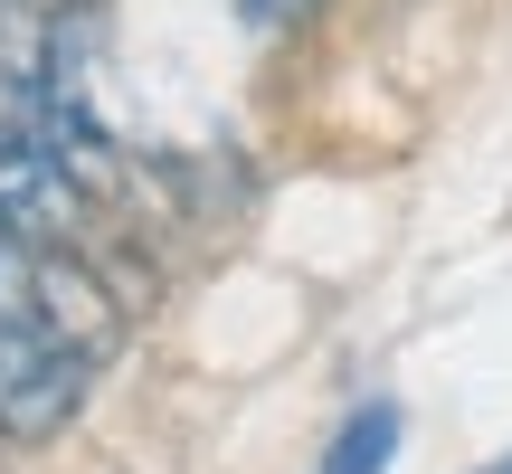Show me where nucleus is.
Wrapping results in <instances>:
<instances>
[{"label": "nucleus", "instance_id": "423d86ee", "mask_svg": "<svg viewBox=\"0 0 512 474\" xmlns=\"http://www.w3.org/2000/svg\"><path fill=\"white\" fill-rule=\"evenodd\" d=\"M484 474H512V456H503V465H484Z\"/></svg>", "mask_w": 512, "mask_h": 474}, {"label": "nucleus", "instance_id": "f257e3e1", "mask_svg": "<svg viewBox=\"0 0 512 474\" xmlns=\"http://www.w3.org/2000/svg\"><path fill=\"white\" fill-rule=\"evenodd\" d=\"M86 380H95L86 351H67L57 332L0 313V437H10V446L57 437V427L86 408Z\"/></svg>", "mask_w": 512, "mask_h": 474}, {"label": "nucleus", "instance_id": "7ed1b4c3", "mask_svg": "<svg viewBox=\"0 0 512 474\" xmlns=\"http://www.w3.org/2000/svg\"><path fill=\"white\" fill-rule=\"evenodd\" d=\"M389 456H399V408L370 399V408H351V418H342V437H332L323 474H389Z\"/></svg>", "mask_w": 512, "mask_h": 474}, {"label": "nucleus", "instance_id": "f03ea898", "mask_svg": "<svg viewBox=\"0 0 512 474\" xmlns=\"http://www.w3.org/2000/svg\"><path fill=\"white\" fill-rule=\"evenodd\" d=\"M0 228H19L29 247H76V228H86V181L19 114H0Z\"/></svg>", "mask_w": 512, "mask_h": 474}, {"label": "nucleus", "instance_id": "20e7f679", "mask_svg": "<svg viewBox=\"0 0 512 474\" xmlns=\"http://www.w3.org/2000/svg\"><path fill=\"white\" fill-rule=\"evenodd\" d=\"M256 10H266V19H294V10H313V0H256Z\"/></svg>", "mask_w": 512, "mask_h": 474}, {"label": "nucleus", "instance_id": "39448f33", "mask_svg": "<svg viewBox=\"0 0 512 474\" xmlns=\"http://www.w3.org/2000/svg\"><path fill=\"white\" fill-rule=\"evenodd\" d=\"M29 10H48V19H57V0H29Z\"/></svg>", "mask_w": 512, "mask_h": 474}]
</instances>
